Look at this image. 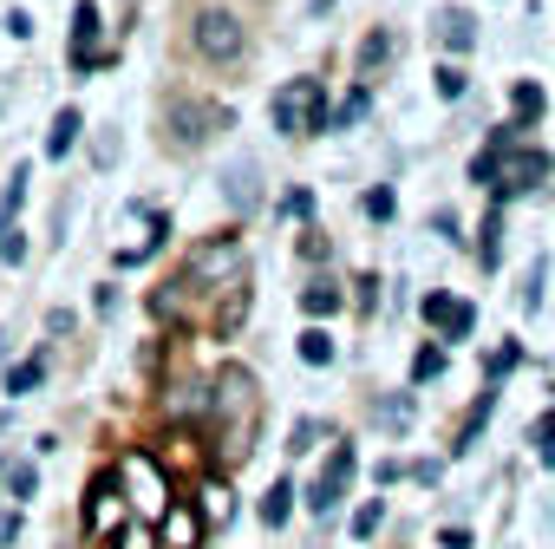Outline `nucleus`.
Listing matches in <instances>:
<instances>
[{"mask_svg":"<svg viewBox=\"0 0 555 549\" xmlns=\"http://www.w3.org/2000/svg\"><path fill=\"white\" fill-rule=\"evenodd\" d=\"M190 282L209 289V295H242V289H248V255H242V242H235V235L196 242V255H190Z\"/></svg>","mask_w":555,"mask_h":549,"instance_id":"obj_1","label":"nucleus"},{"mask_svg":"<svg viewBox=\"0 0 555 549\" xmlns=\"http://www.w3.org/2000/svg\"><path fill=\"white\" fill-rule=\"evenodd\" d=\"M112 471H118V490H125V503H131V510H144V516H164V510L177 503V497H170V477H164V464H157V458H144V451H125Z\"/></svg>","mask_w":555,"mask_h":549,"instance_id":"obj_2","label":"nucleus"},{"mask_svg":"<svg viewBox=\"0 0 555 549\" xmlns=\"http://www.w3.org/2000/svg\"><path fill=\"white\" fill-rule=\"evenodd\" d=\"M190 47H196L209 66H235V60L248 53V27H242L229 8H203V14L190 21Z\"/></svg>","mask_w":555,"mask_h":549,"instance_id":"obj_3","label":"nucleus"},{"mask_svg":"<svg viewBox=\"0 0 555 549\" xmlns=\"http://www.w3.org/2000/svg\"><path fill=\"white\" fill-rule=\"evenodd\" d=\"M483 151H490V144H483ZM535 183H548V151H535V144H509V151H496V177H490V196H496V203L529 196Z\"/></svg>","mask_w":555,"mask_h":549,"instance_id":"obj_4","label":"nucleus"},{"mask_svg":"<svg viewBox=\"0 0 555 549\" xmlns=\"http://www.w3.org/2000/svg\"><path fill=\"white\" fill-rule=\"evenodd\" d=\"M125 516H131V503H125V490H118V471H99V477L86 484V529H92L99 542H118V536H125Z\"/></svg>","mask_w":555,"mask_h":549,"instance_id":"obj_5","label":"nucleus"},{"mask_svg":"<svg viewBox=\"0 0 555 549\" xmlns=\"http://www.w3.org/2000/svg\"><path fill=\"white\" fill-rule=\"evenodd\" d=\"M235 118H229V105H216V99H170V138L177 144H209V138H222Z\"/></svg>","mask_w":555,"mask_h":549,"instance_id":"obj_6","label":"nucleus"},{"mask_svg":"<svg viewBox=\"0 0 555 549\" xmlns=\"http://www.w3.org/2000/svg\"><path fill=\"white\" fill-rule=\"evenodd\" d=\"M353 471H360L353 445H334V458H327L321 484L308 490V510H314V516H334V510H340V497H347V484H353Z\"/></svg>","mask_w":555,"mask_h":549,"instance_id":"obj_7","label":"nucleus"},{"mask_svg":"<svg viewBox=\"0 0 555 549\" xmlns=\"http://www.w3.org/2000/svg\"><path fill=\"white\" fill-rule=\"evenodd\" d=\"M203 529H209V523H203V510L177 497V503L157 516V549H196V542H203Z\"/></svg>","mask_w":555,"mask_h":549,"instance_id":"obj_8","label":"nucleus"},{"mask_svg":"<svg viewBox=\"0 0 555 549\" xmlns=\"http://www.w3.org/2000/svg\"><path fill=\"white\" fill-rule=\"evenodd\" d=\"M418 308H425V321H431L444 341H464V334L477 328V308H470V302H451V295H425Z\"/></svg>","mask_w":555,"mask_h":549,"instance_id":"obj_9","label":"nucleus"},{"mask_svg":"<svg viewBox=\"0 0 555 549\" xmlns=\"http://www.w3.org/2000/svg\"><path fill=\"white\" fill-rule=\"evenodd\" d=\"M209 412H222V419L248 412V419H255V380H248L242 367H222V373H216V399H209Z\"/></svg>","mask_w":555,"mask_h":549,"instance_id":"obj_10","label":"nucleus"},{"mask_svg":"<svg viewBox=\"0 0 555 549\" xmlns=\"http://www.w3.org/2000/svg\"><path fill=\"white\" fill-rule=\"evenodd\" d=\"M92 47H99V8H92V0H79V8H73V66L79 73L92 66Z\"/></svg>","mask_w":555,"mask_h":549,"instance_id":"obj_11","label":"nucleus"},{"mask_svg":"<svg viewBox=\"0 0 555 549\" xmlns=\"http://www.w3.org/2000/svg\"><path fill=\"white\" fill-rule=\"evenodd\" d=\"M340 308H347V295L327 282V274H314V282L301 289V315H308V321H327V315H340Z\"/></svg>","mask_w":555,"mask_h":549,"instance_id":"obj_12","label":"nucleus"},{"mask_svg":"<svg viewBox=\"0 0 555 549\" xmlns=\"http://www.w3.org/2000/svg\"><path fill=\"white\" fill-rule=\"evenodd\" d=\"M151 315L157 321H190V274H177V282H164L151 295Z\"/></svg>","mask_w":555,"mask_h":549,"instance_id":"obj_13","label":"nucleus"},{"mask_svg":"<svg viewBox=\"0 0 555 549\" xmlns=\"http://www.w3.org/2000/svg\"><path fill=\"white\" fill-rule=\"evenodd\" d=\"M196 497H203V523H209V529L235 516V490H229L222 477H203V490H196Z\"/></svg>","mask_w":555,"mask_h":549,"instance_id":"obj_14","label":"nucleus"},{"mask_svg":"<svg viewBox=\"0 0 555 549\" xmlns=\"http://www.w3.org/2000/svg\"><path fill=\"white\" fill-rule=\"evenodd\" d=\"M274 131H282V138H308V118H301V79H295L282 99H274Z\"/></svg>","mask_w":555,"mask_h":549,"instance_id":"obj_15","label":"nucleus"},{"mask_svg":"<svg viewBox=\"0 0 555 549\" xmlns=\"http://www.w3.org/2000/svg\"><path fill=\"white\" fill-rule=\"evenodd\" d=\"M288 516H295V484L282 477V484H268V497H261V523H268V529H282Z\"/></svg>","mask_w":555,"mask_h":549,"instance_id":"obj_16","label":"nucleus"},{"mask_svg":"<svg viewBox=\"0 0 555 549\" xmlns=\"http://www.w3.org/2000/svg\"><path fill=\"white\" fill-rule=\"evenodd\" d=\"M79 131H86V118H79V112L66 105V112L53 118V131H47V157H66V151L79 144Z\"/></svg>","mask_w":555,"mask_h":549,"instance_id":"obj_17","label":"nucleus"},{"mask_svg":"<svg viewBox=\"0 0 555 549\" xmlns=\"http://www.w3.org/2000/svg\"><path fill=\"white\" fill-rule=\"evenodd\" d=\"M386 60H392V34H386V27H373V34L360 40V60H353V66H360V79H366V73H379Z\"/></svg>","mask_w":555,"mask_h":549,"instance_id":"obj_18","label":"nucleus"},{"mask_svg":"<svg viewBox=\"0 0 555 549\" xmlns=\"http://www.w3.org/2000/svg\"><path fill=\"white\" fill-rule=\"evenodd\" d=\"M301 118H308V138L334 131V118H327V99H321V86H314V79H301Z\"/></svg>","mask_w":555,"mask_h":549,"instance_id":"obj_19","label":"nucleus"},{"mask_svg":"<svg viewBox=\"0 0 555 549\" xmlns=\"http://www.w3.org/2000/svg\"><path fill=\"white\" fill-rule=\"evenodd\" d=\"M438 27H444V47H451V53H470V47H477V21H470V14H444Z\"/></svg>","mask_w":555,"mask_h":549,"instance_id":"obj_20","label":"nucleus"},{"mask_svg":"<svg viewBox=\"0 0 555 549\" xmlns=\"http://www.w3.org/2000/svg\"><path fill=\"white\" fill-rule=\"evenodd\" d=\"M366 112H373V92H366V86H353V92L340 99V112H334V131H353Z\"/></svg>","mask_w":555,"mask_h":549,"instance_id":"obj_21","label":"nucleus"},{"mask_svg":"<svg viewBox=\"0 0 555 549\" xmlns=\"http://www.w3.org/2000/svg\"><path fill=\"white\" fill-rule=\"evenodd\" d=\"M496 235H503V209H490V216H483V242H477V261H483V268H496V261H503V242H496Z\"/></svg>","mask_w":555,"mask_h":549,"instance_id":"obj_22","label":"nucleus"},{"mask_svg":"<svg viewBox=\"0 0 555 549\" xmlns=\"http://www.w3.org/2000/svg\"><path fill=\"white\" fill-rule=\"evenodd\" d=\"M301 360H308V367H334V334H327V328H308V334H301Z\"/></svg>","mask_w":555,"mask_h":549,"instance_id":"obj_23","label":"nucleus"},{"mask_svg":"<svg viewBox=\"0 0 555 549\" xmlns=\"http://www.w3.org/2000/svg\"><path fill=\"white\" fill-rule=\"evenodd\" d=\"M509 105H516V131H522L529 118H542V86H529V79H522V86L509 92Z\"/></svg>","mask_w":555,"mask_h":549,"instance_id":"obj_24","label":"nucleus"},{"mask_svg":"<svg viewBox=\"0 0 555 549\" xmlns=\"http://www.w3.org/2000/svg\"><path fill=\"white\" fill-rule=\"evenodd\" d=\"M40 380H47V360H21V367L8 373V393H14V399H27Z\"/></svg>","mask_w":555,"mask_h":549,"instance_id":"obj_25","label":"nucleus"},{"mask_svg":"<svg viewBox=\"0 0 555 549\" xmlns=\"http://www.w3.org/2000/svg\"><path fill=\"white\" fill-rule=\"evenodd\" d=\"M21 203H27V170H14V177H8V196H0V229H14Z\"/></svg>","mask_w":555,"mask_h":549,"instance_id":"obj_26","label":"nucleus"},{"mask_svg":"<svg viewBox=\"0 0 555 549\" xmlns=\"http://www.w3.org/2000/svg\"><path fill=\"white\" fill-rule=\"evenodd\" d=\"M222 183H229V203H235V209H242V203H255V164H235Z\"/></svg>","mask_w":555,"mask_h":549,"instance_id":"obj_27","label":"nucleus"},{"mask_svg":"<svg viewBox=\"0 0 555 549\" xmlns=\"http://www.w3.org/2000/svg\"><path fill=\"white\" fill-rule=\"evenodd\" d=\"M34 490H40V471H34V464H14V471H8V497H14V503H34Z\"/></svg>","mask_w":555,"mask_h":549,"instance_id":"obj_28","label":"nucleus"},{"mask_svg":"<svg viewBox=\"0 0 555 549\" xmlns=\"http://www.w3.org/2000/svg\"><path fill=\"white\" fill-rule=\"evenodd\" d=\"M444 373V347H418V360H412V380L425 386V380H438Z\"/></svg>","mask_w":555,"mask_h":549,"instance_id":"obj_29","label":"nucleus"},{"mask_svg":"<svg viewBox=\"0 0 555 549\" xmlns=\"http://www.w3.org/2000/svg\"><path fill=\"white\" fill-rule=\"evenodd\" d=\"M464 66H438V99H464Z\"/></svg>","mask_w":555,"mask_h":549,"instance_id":"obj_30","label":"nucleus"},{"mask_svg":"<svg viewBox=\"0 0 555 549\" xmlns=\"http://www.w3.org/2000/svg\"><path fill=\"white\" fill-rule=\"evenodd\" d=\"M535 451H542V464H555V406H548L542 425H535Z\"/></svg>","mask_w":555,"mask_h":549,"instance_id":"obj_31","label":"nucleus"},{"mask_svg":"<svg viewBox=\"0 0 555 549\" xmlns=\"http://www.w3.org/2000/svg\"><path fill=\"white\" fill-rule=\"evenodd\" d=\"M379 425H392V432L412 425V399H386V406H379Z\"/></svg>","mask_w":555,"mask_h":549,"instance_id":"obj_32","label":"nucleus"},{"mask_svg":"<svg viewBox=\"0 0 555 549\" xmlns=\"http://www.w3.org/2000/svg\"><path fill=\"white\" fill-rule=\"evenodd\" d=\"M386 523V503H360V516H353V536H373Z\"/></svg>","mask_w":555,"mask_h":549,"instance_id":"obj_33","label":"nucleus"},{"mask_svg":"<svg viewBox=\"0 0 555 549\" xmlns=\"http://www.w3.org/2000/svg\"><path fill=\"white\" fill-rule=\"evenodd\" d=\"M366 216H373V222H386V216H392V190H386V183H379V190H366Z\"/></svg>","mask_w":555,"mask_h":549,"instance_id":"obj_34","label":"nucleus"},{"mask_svg":"<svg viewBox=\"0 0 555 549\" xmlns=\"http://www.w3.org/2000/svg\"><path fill=\"white\" fill-rule=\"evenodd\" d=\"M516 360H522V347H516V341H509V347H496V354H490V380H503Z\"/></svg>","mask_w":555,"mask_h":549,"instance_id":"obj_35","label":"nucleus"},{"mask_svg":"<svg viewBox=\"0 0 555 549\" xmlns=\"http://www.w3.org/2000/svg\"><path fill=\"white\" fill-rule=\"evenodd\" d=\"M314 438H321V419H301V425H295V438H288V451H295V458H301V451H308V445H314Z\"/></svg>","mask_w":555,"mask_h":549,"instance_id":"obj_36","label":"nucleus"},{"mask_svg":"<svg viewBox=\"0 0 555 549\" xmlns=\"http://www.w3.org/2000/svg\"><path fill=\"white\" fill-rule=\"evenodd\" d=\"M27 255V235L21 229H0V261H21Z\"/></svg>","mask_w":555,"mask_h":549,"instance_id":"obj_37","label":"nucleus"},{"mask_svg":"<svg viewBox=\"0 0 555 549\" xmlns=\"http://www.w3.org/2000/svg\"><path fill=\"white\" fill-rule=\"evenodd\" d=\"M301 255H308V261H327V235H321V229H308V235H301Z\"/></svg>","mask_w":555,"mask_h":549,"instance_id":"obj_38","label":"nucleus"},{"mask_svg":"<svg viewBox=\"0 0 555 549\" xmlns=\"http://www.w3.org/2000/svg\"><path fill=\"white\" fill-rule=\"evenodd\" d=\"M288 216H301V222H308V216H314V190H295V196H288Z\"/></svg>","mask_w":555,"mask_h":549,"instance_id":"obj_39","label":"nucleus"},{"mask_svg":"<svg viewBox=\"0 0 555 549\" xmlns=\"http://www.w3.org/2000/svg\"><path fill=\"white\" fill-rule=\"evenodd\" d=\"M438 549H470V529H444V536H438Z\"/></svg>","mask_w":555,"mask_h":549,"instance_id":"obj_40","label":"nucleus"},{"mask_svg":"<svg viewBox=\"0 0 555 549\" xmlns=\"http://www.w3.org/2000/svg\"><path fill=\"white\" fill-rule=\"evenodd\" d=\"M21 536V516H0V542H14Z\"/></svg>","mask_w":555,"mask_h":549,"instance_id":"obj_41","label":"nucleus"},{"mask_svg":"<svg viewBox=\"0 0 555 549\" xmlns=\"http://www.w3.org/2000/svg\"><path fill=\"white\" fill-rule=\"evenodd\" d=\"M327 8H334V0H308V14H314V21H321V14H327Z\"/></svg>","mask_w":555,"mask_h":549,"instance_id":"obj_42","label":"nucleus"}]
</instances>
